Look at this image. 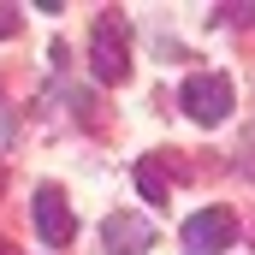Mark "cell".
Masks as SVG:
<instances>
[{"instance_id": "obj_9", "label": "cell", "mask_w": 255, "mask_h": 255, "mask_svg": "<svg viewBox=\"0 0 255 255\" xmlns=\"http://www.w3.org/2000/svg\"><path fill=\"white\" fill-rule=\"evenodd\" d=\"M238 166H244V172L255 178V142H244V160H238Z\"/></svg>"}, {"instance_id": "obj_10", "label": "cell", "mask_w": 255, "mask_h": 255, "mask_svg": "<svg viewBox=\"0 0 255 255\" xmlns=\"http://www.w3.org/2000/svg\"><path fill=\"white\" fill-rule=\"evenodd\" d=\"M0 255H12V244H0Z\"/></svg>"}, {"instance_id": "obj_8", "label": "cell", "mask_w": 255, "mask_h": 255, "mask_svg": "<svg viewBox=\"0 0 255 255\" xmlns=\"http://www.w3.org/2000/svg\"><path fill=\"white\" fill-rule=\"evenodd\" d=\"M12 30H18V18H12V6H0V42H6Z\"/></svg>"}, {"instance_id": "obj_1", "label": "cell", "mask_w": 255, "mask_h": 255, "mask_svg": "<svg viewBox=\"0 0 255 255\" xmlns=\"http://www.w3.org/2000/svg\"><path fill=\"white\" fill-rule=\"evenodd\" d=\"M178 101H184V113L196 125H226V113H232V77L226 71H196V77H184Z\"/></svg>"}, {"instance_id": "obj_3", "label": "cell", "mask_w": 255, "mask_h": 255, "mask_svg": "<svg viewBox=\"0 0 255 255\" xmlns=\"http://www.w3.org/2000/svg\"><path fill=\"white\" fill-rule=\"evenodd\" d=\"M238 244V220H232V208H202L184 220V250L190 255H220Z\"/></svg>"}, {"instance_id": "obj_4", "label": "cell", "mask_w": 255, "mask_h": 255, "mask_svg": "<svg viewBox=\"0 0 255 255\" xmlns=\"http://www.w3.org/2000/svg\"><path fill=\"white\" fill-rule=\"evenodd\" d=\"M36 232H42V244H54V250H65L71 238H77V214H71V202H65L54 184H42L36 190Z\"/></svg>"}, {"instance_id": "obj_7", "label": "cell", "mask_w": 255, "mask_h": 255, "mask_svg": "<svg viewBox=\"0 0 255 255\" xmlns=\"http://www.w3.org/2000/svg\"><path fill=\"white\" fill-rule=\"evenodd\" d=\"M12 130H18V119H12V107H6V95H0V148H12Z\"/></svg>"}, {"instance_id": "obj_5", "label": "cell", "mask_w": 255, "mask_h": 255, "mask_svg": "<svg viewBox=\"0 0 255 255\" xmlns=\"http://www.w3.org/2000/svg\"><path fill=\"white\" fill-rule=\"evenodd\" d=\"M101 244H107V255H142V250H154V220H142V214H107L101 220Z\"/></svg>"}, {"instance_id": "obj_6", "label": "cell", "mask_w": 255, "mask_h": 255, "mask_svg": "<svg viewBox=\"0 0 255 255\" xmlns=\"http://www.w3.org/2000/svg\"><path fill=\"white\" fill-rule=\"evenodd\" d=\"M136 190H142L154 208H160V202H166V172H160L154 160H136Z\"/></svg>"}, {"instance_id": "obj_2", "label": "cell", "mask_w": 255, "mask_h": 255, "mask_svg": "<svg viewBox=\"0 0 255 255\" xmlns=\"http://www.w3.org/2000/svg\"><path fill=\"white\" fill-rule=\"evenodd\" d=\"M89 71L95 83H125L130 77V48H125V18H101L89 36Z\"/></svg>"}]
</instances>
